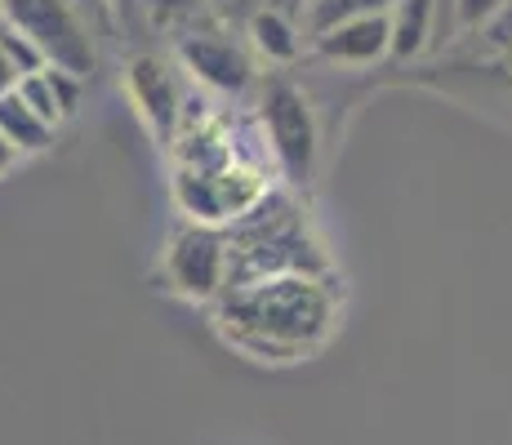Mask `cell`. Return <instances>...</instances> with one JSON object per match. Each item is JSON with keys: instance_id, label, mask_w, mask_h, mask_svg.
Returning a JSON list of instances; mask_svg holds the SVG:
<instances>
[{"instance_id": "1", "label": "cell", "mask_w": 512, "mask_h": 445, "mask_svg": "<svg viewBox=\"0 0 512 445\" xmlns=\"http://www.w3.org/2000/svg\"><path fill=\"white\" fill-rule=\"evenodd\" d=\"M214 330L254 361L290 365L321 352L339 330V294L330 276H263L214 303Z\"/></svg>"}, {"instance_id": "11", "label": "cell", "mask_w": 512, "mask_h": 445, "mask_svg": "<svg viewBox=\"0 0 512 445\" xmlns=\"http://www.w3.org/2000/svg\"><path fill=\"white\" fill-rule=\"evenodd\" d=\"M0 138H5L9 147H18V156H32L54 143V125H49L18 89H9V94L0 98Z\"/></svg>"}, {"instance_id": "9", "label": "cell", "mask_w": 512, "mask_h": 445, "mask_svg": "<svg viewBox=\"0 0 512 445\" xmlns=\"http://www.w3.org/2000/svg\"><path fill=\"white\" fill-rule=\"evenodd\" d=\"M312 49H317L326 63H348V67L379 63L383 54H392V18L388 14L348 18V23L330 27L326 36H317Z\"/></svg>"}, {"instance_id": "4", "label": "cell", "mask_w": 512, "mask_h": 445, "mask_svg": "<svg viewBox=\"0 0 512 445\" xmlns=\"http://www.w3.org/2000/svg\"><path fill=\"white\" fill-rule=\"evenodd\" d=\"M161 272H165V285H170L179 299L219 303L223 294H228V272H232L228 232L187 219L183 227H174L170 241H165Z\"/></svg>"}, {"instance_id": "16", "label": "cell", "mask_w": 512, "mask_h": 445, "mask_svg": "<svg viewBox=\"0 0 512 445\" xmlns=\"http://www.w3.org/2000/svg\"><path fill=\"white\" fill-rule=\"evenodd\" d=\"M459 27H490L508 9V0H455Z\"/></svg>"}, {"instance_id": "2", "label": "cell", "mask_w": 512, "mask_h": 445, "mask_svg": "<svg viewBox=\"0 0 512 445\" xmlns=\"http://www.w3.org/2000/svg\"><path fill=\"white\" fill-rule=\"evenodd\" d=\"M174 201L192 223L232 227L272 192L268 174L232 147L223 125H196L174 138Z\"/></svg>"}, {"instance_id": "3", "label": "cell", "mask_w": 512, "mask_h": 445, "mask_svg": "<svg viewBox=\"0 0 512 445\" xmlns=\"http://www.w3.org/2000/svg\"><path fill=\"white\" fill-rule=\"evenodd\" d=\"M228 259V290L285 272L330 276V259L317 245V236L308 232V219L299 214V205L272 192L228 227Z\"/></svg>"}, {"instance_id": "5", "label": "cell", "mask_w": 512, "mask_h": 445, "mask_svg": "<svg viewBox=\"0 0 512 445\" xmlns=\"http://www.w3.org/2000/svg\"><path fill=\"white\" fill-rule=\"evenodd\" d=\"M0 18L41 49L49 67H63V72H76L90 81L94 45L81 14L67 0H0Z\"/></svg>"}, {"instance_id": "10", "label": "cell", "mask_w": 512, "mask_h": 445, "mask_svg": "<svg viewBox=\"0 0 512 445\" xmlns=\"http://www.w3.org/2000/svg\"><path fill=\"white\" fill-rule=\"evenodd\" d=\"M81 89H85V76L63 72V67H41V72L18 81V94H23L54 130L81 112Z\"/></svg>"}, {"instance_id": "14", "label": "cell", "mask_w": 512, "mask_h": 445, "mask_svg": "<svg viewBox=\"0 0 512 445\" xmlns=\"http://www.w3.org/2000/svg\"><path fill=\"white\" fill-rule=\"evenodd\" d=\"M392 5H397V0H308V9H303V32H308V41H317V36H326L330 27L348 23V18L392 14Z\"/></svg>"}, {"instance_id": "8", "label": "cell", "mask_w": 512, "mask_h": 445, "mask_svg": "<svg viewBox=\"0 0 512 445\" xmlns=\"http://www.w3.org/2000/svg\"><path fill=\"white\" fill-rule=\"evenodd\" d=\"M179 58L196 81L210 89H223V94H241L254 81L250 54L241 45L223 41V36H192V41L179 45Z\"/></svg>"}, {"instance_id": "6", "label": "cell", "mask_w": 512, "mask_h": 445, "mask_svg": "<svg viewBox=\"0 0 512 445\" xmlns=\"http://www.w3.org/2000/svg\"><path fill=\"white\" fill-rule=\"evenodd\" d=\"M259 121L272 156H277V170L290 183H308L312 170H317V116H312V103L303 98V89L272 76L259 98Z\"/></svg>"}, {"instance_id": "15", "label": "cell", "mask_w": 512, "mask_h": 445, "mask_svg": "<svg viewBox=\"0 0 512 445\" xmlns=\"http://www.w3.org/2000/svg\"><path fill=\"white\" fill-rule=\"evenodd\" d=\"M0 49H5V54H9V63L18 67V76H32V72H41V67H49L41 49H36L32 41H27V36L18 32V27H9L5 18H0Z\"/></svg>"}, {"instance_id": "12", "label": "cell", "mask_w": 512, "mask_h": 445, "mask_svg": "<svg viewBox=\"0 0 512 445\" xmlns=\"http://www.w3.org/2000/svg\"><path fill=\"white\" fill-rule=\"evenodd\" d=\"M388 18H392V54H397V58H415L432 41L437 0H397Z\"/></svg>"}, {"instance_id": "17", "label": "cell", "mask_w": 512, "mask_h": 445, "mask_svg": "<svg viewBox=\"0 0 512 445\" xmlns=\"http://www.w3.org/2000/svg\"><path fill=\"white\" fill-rule=\"evenodd\" d=\"M18 81H23V76H18V67L9 63V54L0 49V98H5L9 89H18Z\"/></svg>"}, {"instance_id": "7", "label": "cell", "mask_w": 512, "mask_h": 445, "mask_svg": "<svg viewBox=\"0 0 512 445\" xmlns=\"http://www.w3.org/2000/svg\"><path fill=\"white\" fill-rule=\"evenodd\" d=\"M125 89H130V103L139 107L143 125L152 130V138L161 147H170L183 130V94L174 85L170 67L156 54H139L130 67H125Z\"/></svg>"}, {"instance_id": "13", "label": "cell", "mask_w": 512, "mask_h": 445, "mask_svg": "<svg viewBox=\"0 0 512 445\" xmlns=\"http://www.w3.org/2000/svg\"><path fill=\"white\" fill-rule=\"evenodd\" d=\"M250 41L268 63H294L303 49V32L285 14H277V9H259L250 18Z\"/></svg>"}, {"instance_id": "18", "label": "cell", "mask_w": 512, "mask_h": 445, "mask_svg": "<svg viewBox=\"0 0 512 445\" xmlns=\"http://www.w3.org/2000/svg\"><path fill=\"white\" fill-rule=\"evenodd\" d=\"M14 165H18V147H9L5 138H0V178L14 170Z\"/></svg>"}]
</instances>
